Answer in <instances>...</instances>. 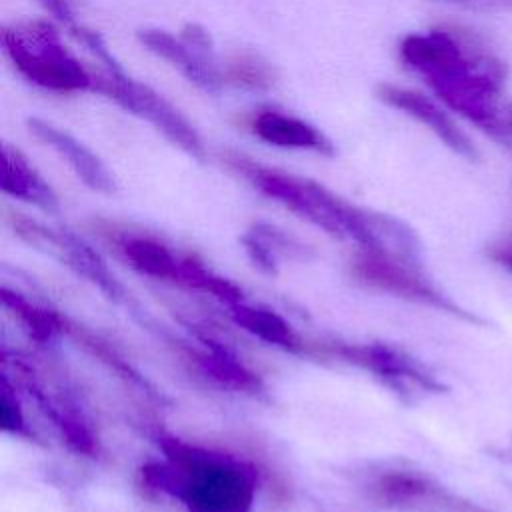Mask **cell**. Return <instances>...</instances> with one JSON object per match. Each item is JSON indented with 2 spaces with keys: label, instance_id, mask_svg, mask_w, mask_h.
<instances>
[{
  "label": "cell",
  "instance_id": "cell-1",
  "mask_svg": "<svg viewBox=\"0 0 512 512\" xmlns=\"http://www.w3.org/2000/svg\"><path fill=\"white\" fill-rule=\"evenodd\" d=\"M402 62L454 112L490 138L512 146V106L504 104V62L472 32L432 28L400 42Z\"/></svg>",
  "mask_w": 512,
  "mask_h": 512
},
{
  "label": "cell",
  "instance_id": "cell-2",
  "mask_svg": "<svg viewBox=\"0 0 512 512\" xmlns=\"http://www.w3.org/2000/svg\"><path fill=\"white\" fill-rule=\"evenodd\" d=\"M222 162L264 196L280 202L290 212L340 240H350L358 248L392 252L404 258L414 254L410 230L390 216L354 206L310 178L264 166L234 150L222 152Z\"/></svg>",
  "mask_w": 512,
  "mask_h": 512
},
{
  "label": "cell",
  "instance_id": "cell-3",
  "mask_svg": "<svg viewBox=\"0 0 512 512\" xmlns=\"http://www.w3.org/2000/svg\"><path fill=\"white\" fill-rule=\"evenodd\" d=\"M158 448L164 458L140 470L152 490L182 502L188 512H250L258 490L252 464L176 436H162Z\"/></svg>",
  "mask_w": 512,
  "mask_h": 512
},
{
  "label": "cell",
  "instance_id": "cell-4",
  "mask_svg": "<svg viewBox=\"0 0 512 512\" xmlns=\"http://www.w3.org/2000/svg\"><path fill=\"white\" fill-rule=\"evenodd\" d=\"M2 48L16 70L32 84L52 92H94L90 72L62 42L56 28L44 20L4 26Z\"/></svg>",
  "mask_w": 512,
  "mask_h": 512
},
{
  "label": "cell",
  "instance_id": "cell-5",
  "mask_svg": "<svg viewBox=\"0 0 512 512\" xmlns=\"http://www.w3.org/2000/svg\"><path fill=\"white\" fill-rule=\"evenodd\" d=\"M94 92L114 100L126 112L150 122L158 132H162L186 154L194 158H204V144L196 128L186 120V116L156 90L130 78L120 64L114 68H106L104 74H96Z\"/></svg>",
  "mask_w": 512,
  "mask_h": 512
},
{
  "label": "cell",
  "instance_id": "cell-6",
  "mask_svg": "<svg viewBox=\"0 0 512 512\" xmlns=\"http://www.w3.org/2000/svg\"><path fill=\"white\" fill-rule=\"evenodd\" d=\"M14 230L18 236H22L26 242L34 246L46 248L50 254H54L60 262L88 278L90 282L98 284V288L108 294L110 298H120L124 294V288L118 284L114 274L106 268V264L100 260V256L78 236H74L68 230H54L48 228L36 220L16 216Z\"/></svg>",
  "mask_w": 512,
  "mask_h": 512
},
{
  "label": "cell",
  "instance_id": "cell-7",
  "mask_svg": "<svg viewBox=\"0 0 512 512\" xmlns=\"http://www.w3.org/2000/svg\"><path fill=\"white\" fill-rule=\"evenodd\" d=\"M352 274L366 286L378 288L382 292L440 304V296L416 272V268L410 264V258L382 250L358 248L352 260Z\"/></svg>",
  "mask_w": 512,
  "mask_h": 512
},
{
  "label": "cell",
  "instance_id": "cell-8",
  "mask_svg": "<svg viewBox=\"0 0 512 512\" xmlns=\"http://www.w3.org/2000/svg\"><path fill=\"white\" fill-rule=\"evenodd\" d=\"M376 94L384 104H388V106L408 114L410 118L418 120L420 124H424L452 152H456L464 158H476V148H474L472 140L466 136V132L452 120V116L446 110H442L428 96L408 90V88L394 86V84H378Z\"/></svg>",
  "mask_w": 512,
  "mask_h": 512
},
{
  "label": "cell",
  "instance_id": "cell-9",
  "mask_svg": "<svg viewBox=\"0 0 512 512\" xmlns=\"http://www.w3.org/2000/svg\"><path fill=\"white\" fill-rule=\"evenodd\" d=\"M328 352L350 362L356 364L376 376H380L382 380H386L388 384L396 386V388H404L408 384H418L424 388H432L434 382L430 380V376H426L420 366L408 358L406 354L398 352L396 348H390L386 344H342V342H334L328 344Z\"/></svg>",
  "mask_w": 512,
  "mask_h": 512
},
{
  "label": "cell",
  "instance_id": "cell-10",
  "mask_svg": "<svg viewBox=\"0 0 512 512\" xmlns=\"http://www.w3.org/2000/svg\"><path fill=\"white\" fill-rule=\"evenodd\" d=\"M138 40L152 54H156L158 58L174 66L188 82H192L200 90L208 94L220 92L224 78H222V72L214 66L210 56H204L184 40H176L172 34L164 30H154V28L140 30Z\"/></svg>",
  "mask_w": 512,
  "mask_h": 512
},
{
  "label": "cell",
  "instance_id": "cell-11",
  "mask_svg": "<svg viewBox=\"0 0 512 512\" xmlns=\"http://www.w3.org/2000/svg\"><path fill=\"white\" fill-rule=\"evenodd\" d=\"M28 130L46 146L54 148L88 188L102 194H112L116 190L114 178L108 168L74 136L62 132L60 128L52 126L42 118H28Z\"/></svg>",
  "mask_w": 512,
  "mask_h": 512
},
{
  "label": "cell",
  "instance_id": "cell-12",
  "mask_svg": "<svg viewBox=\"0 0 512 512\" xmlns=\"http://www.w3.org/2000/svg\"><path fill=\"white\" fill-rule=\"evenodd\" d=\"M250 130L260 140L278 148L312 150L326 156L334 154V144L316 126L276 108H262L254 112L250 118Z\"/></svg>",
  "mask_w": 512,
  "mask_h": 512
},
{
  "label": "cell",
  "instance_id": "cell-13",
  "mask_svg": "<svg viewBox=\"0 0 512 512\" xmlns=\"http://www.w3.org/2000/svg\"><path fill=\"white\" fill-rule=\"evenodd\" d=\"M0 186L8 196L34 204L42 210L54 212L58 208V198L48 182L30 166L28 158L10 144L2 146V176Z\"/></svg>",
  "mask_w": 512,
  "mask_h": 512
},
{
  "label": "cell",
  "instance_id": "cell-14",
  "mask_svg": "<svg viewBox=\"0 0 512 512\" xmlns=\"http://www.w3.org/2000/svg\"><path fill=\"white\" fill-rule=\"evenodd\" d=\"M230 310V318L248 334L256 336L258 340L278 346L288 352H304L306 344L300 338V334L294 330V326L280 316L278 312L264 308V306H254L246 300L226 304Z\"/></svg>",
  "mask_w": 512,
  "mask_h": 512
},
{
  "label": "cell",
  "instance_id": "cell-15",
  "mask_svg": "<svg viewBox=\"0 0 512 512\" xmlns=\"http://www.w3.org/2000/svg\"><path fill=\"white\" fill-rule=\"evenodd\" d=\"M118 246L126 262L140 274L178 284L182 256L172 252L164 242L152 236L128 234L120 238Z\"/></svg>",
  "mask_w": 512,
  "mask_h": 512
},
{
  "label": "cell",
  "instance_id": "cell-16",
  "mask_svg": "<svg viewBox=\"0 0 512 512\" xmlns=\"http://www.w3.org/2000/svg\"><path fill=\"white\" fill-rule=\"evenodd\" d=\"M196 362L204 374L224 388L246 394H258L262 390L258 374H254L232 350L220 342L206 338L204 350L196 354Z\"/></svg>",
  "mask_w": 512,
  "mask_h": 512
},
{
  "label": "cell",
  "instance_id": "cell-17",
  "mask_svg": "<svg viewBox=\"0 0 512 512\" xmlns=\"http://www.w3.org/2000/svg\"><path fill=\"white\" fill-rule=\"evenodd\" d=\"M2 304L24 324L28 334L38 342H50L66 330V320L44 306H38L18 292L2 288Z\"/></svg>",
  "mask_w": 512,
  "mask_h": 512
},
{
  "label": "cell",
  "instance_id": "cell-18",
  "mask_svg": "<svg viewBox=\"0 0 512 512\" xmlns=\"http://www.w3.org/2000/svg\"><path fill=\"white\" fill-rule=\"evenodd\" d=\"M224 82L250 90V92H266L274 86L276 74L268 62L254 54H236L228 60L222 72Z\"/></svg>",
  "mask_w": 512,
  "mask_h": 512
},
{
  "label": "cell",
  "instance_id": "cell-19",
  "mask_svg": "<svg viewBox=\"0 0 512 512\" xmlns=\"http://www.w3.org/2000/svg\"><path fill=\"white\" fill-rule=\"evenodd\" d=\"M0 414H2V428L4 432L16 434V436H30V430L26 426L24 412L20 408L18 396L14 392V386L10 384L8 376H2V388H0Z\"/></svg>",
  "mask_w": 512,
  "mask_h": 512
},
{
  "label": "cell",
  "instance_id": "cell-20",
  "mask_svg": "<svg viewBox=\"0 0 512 512\" xmlns=\"http://www.w3.org/2000/svg\"><path fill=\"white\" fill-rule=\"evenodd\" d=\"M434 2L456 6L468 12H482V14L512 12V0H434Z\"/></svg>",
  "mask_w": 512,
  "mask_h": 512
},
{
  "label": "cell",
  "instance_id": "cell-21",
  "mask_svg": "<svg viewBox=\"0 0 512 512\" xmlns=\"http://www.w3.org/2000/svg\"><path fill=\"white\" fill-rule=\"evenodd\" d=\"M182 40L186 44H190L192 48H196L198 52H202L204 56L212 58V40H210V34L202 26L186 24L182 28Z\"/></svg>",
  "mask_w": 512,
  "mask_h": 512
},
{
  "label": "cell",
  "instance_id": "cell-22",
  "mask_svg": "<svg viewBox=\"0 0 512 512\" xmlns=\"http://www.w3.org/2000/svg\"><path fill=\"white\" fill-rule=\"evenodd\" d=\"M40 2H42L44 8L50 10L60 22H64V24L70 28V32L80 26V24L76 22V18H74V12H72L68 0H40Z\"/></svg>",
  "mask_w": 512,
  "mask_h": 512
}]
</instances>
